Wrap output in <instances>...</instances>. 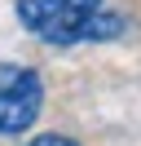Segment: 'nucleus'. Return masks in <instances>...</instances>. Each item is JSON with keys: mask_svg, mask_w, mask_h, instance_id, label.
I'll use <instances>...</instances> for the list:
<instances>
[{"mask_svg": "<svg viewBox=\"0 0 141 146\" xmlns=\"http://www.w3.org/2000/svg\"><path fill=\"white\" fill-rule=\"evenodd\" d=\"M18 22L44 44H101L119 40L128 31V18L110 9V0H18L13 5Z\"/></svg>", "mask_w": 141, "mask_h": 146, "instance_id": "obj_1", "label": "nucleus"}, {"mask_svg": "<svg viewBox=\"0 0 141 146\" xmlns=\"http://www.w3.org/2000/svg\"><path fill=\"white\" fill-rule=\"evenodd\" d=\"M44 111V80L35 66L0 62V137H22Z\"/></svg>", "mask_w": 141, "mask_h": 146, "instance_id": "obj_2", "label": "nucleus"}, {"mask_svg": "<svg viewBox=\"0 0 141 146\" xmlns=\"http://www.w3.org/2000/svg\"><path fill=\"white\" fill-rule=\"evenodd\" d=\"M26 146H79V142H75L70 133H35Z\"/></svg>", "mask_w": 141, "mask_h": 146, "instance_id": "obj_3", "label": "nucleus"}]
</instances>
